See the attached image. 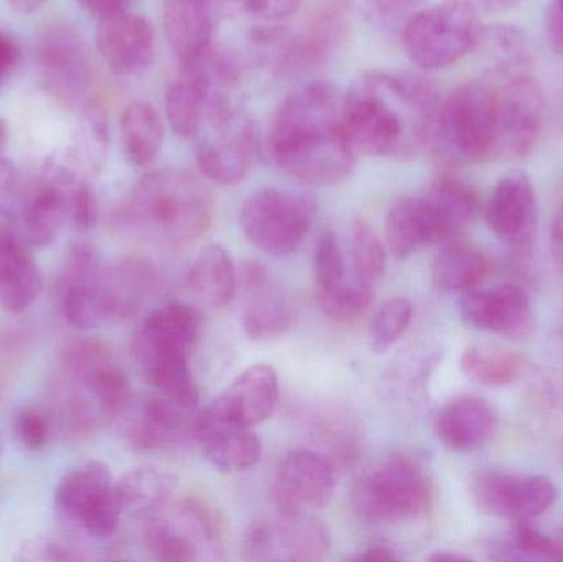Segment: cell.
Returning a JSON list of instances; mask_svg holds the SVG:
<instances>
[{
    "mask_svg": "<svg viewBox=\"0 0 563 562\" xmlns=\"http://www.w3.org/2000/svg\"><path fill=\"white\" fill-rule=\"evenodd\" d=\"M442 96L426 76L366 71L344 92V125L357 154L409 161L430 147Z\"/></svg>",
    "mask_w": 563,
    "mask_h": 562,
    "instance_id": "1",
    "label": "cell"
},
{
    "mask_svg": "<svg viewBox=\"0 0 563 562\" xmlns=\"http://www.w3.org/2000/svg\"><path fill=\"white\" fill-rule=\"evenodd\" d=\"M343 101L344 92L327 81L310 82L287 96L267 129L273 164L310 187L346 180L357 152L344 125Z\"/></svg>",
    "mask_w": 563,
    "mask_h": 562,
    "instance_id": "2",
    "label": "cell"
},
{
    "mask_svg": "<svg viewBox=\"0 0 563 562\" xmlns=\"http://www.w3.org/2000/svg\"><path fill=\"white\" fill-rule=\"evenodd\" d=\"M217 201L203 178L181 168L142 177L119 210L125 231L157 247H181L200 240L214 220Z\"/></svg>",
    "mask_w": 563,
    "mask_h": 562,
    "instance_id": "3",
    "label": "cell"
},
{
    "mask_svg": "<svg viewBox=\"0 0 563 562\" xmlns=\"http://www.w3.org/2000/svg\"><path fill=\"white\" fill-rule=\"evenodd\" d=\"M53 399L58 425L89 438L118 421L132 399L131 383L106 343L75 340L63 350Z\"/></svg>",
    "mask_w": 563,
    "mask_h": 562,
    "instance_id": "4",
    "label": "cell"
},
{
    "mask_svg": "<svg viewBox=\"0 0 563 562\" xmlns=\"http://www.w3.org/2000/svg\"><path fill=\"white\" fill-rule=\"evenodd\" d=\"M201 330L203 316L197 307L170 302L145 317L134 339L135 360L152 388L190 408H198L200 396L188 356Z\"/></svg>",
    "mask_w": 563,
    "mask_h": 562,
    "instance_id": "5",
    "label": "cell"
},
{
    "mask_svg": "<svg viewBox=\"0 0 563 562\" xmlns=\"http://www.w3.org/2000/svg\"><path fill=\"white\" fill-rule=\"evenodd\" d=\"M148 557L162 562L220 560L227 548L223 514L207 498L174 495L167 504L142 518Z\"/></svg>",
    "mask_w": 563,
    "mask_h": 562,
    "instance_id": "6",
    "label": "cell"
},
{
    "mask_svg": "<svg viewBox=\"0 0 563 562\" xmlns=\"http://www.w3.org/2000/svg\"><path fill=\"white\" fill-rule=\"evenodd\" d=\"M432 147L449 165L476 164L495 155L496 91L463 82L440 106Z\"/></svg>",
    "mask_w": 563,
    "mask_h": 562,
    "instance_id": "7",
    "label": "cell"
},
{
    "mask_svg": "<svg viewBox=\"0 0 563 562\" xmlns=\"http://www.w3.org/2000/svg\"><path fill=\"white\" fill-rule=\"evenodd\" d=\"M435 498L426 469L406 455H394L364 475L353 488L354 511L367 524H399L429 514Z\"/></svg>",
    "mask_w": 563,
    "mask_h": 562,
    "instance_id": "8",
    "label": "cell"
},
{
    "mask_svg": "<svg viewBox=\"0 0 563 562\" xmlns=\"http://www.w3.org/2000/svg\"><path fill=\"white\" fill-rule=\"evenodd\" d=\"M482 32L478 10L470 0H443L410 16L402 26V45L413 65L433 71L475 49Z\"/></svg>",
    "mask_w": 563,
    "mask_h": 562,
    "instance_id": "9",
    "label": "cell"
},
{
    "mask_svg": "<svg viewBox=\"0 0 563 562\" xmlns=\"http://www.w3.org/2000/svg\"><path fill=\"white\" fill-rule=\"evenodd\" d=\"M195 139L198 168L214 184H240L250 174L260 152L256 121L228 98L208 111Z\"/></svg>",
    "mask_w": 563,
    "mask_h": 562,
    "instance_id": "10",
    "label": "cell"
},
{
    "mask_svg": "<svg viewBox=\"0 0 563 562\" xmlns=\"http://www.w3.org/2000/svg\"><path fill=\"white\" fill-rule=\"evenodd\" d=\"M53 502L66 524L92 540L114 537L124 515L118 481L101 461H88L66 472Z\"/></svg>",
    "mask_w": 563,
    "mask_h": 562,
    "instance_id": "11",
    "label": "cell"
},
{
    "mask_svg": "<svg viewBox=\"0 0 563 562\" xmlns=\"http://www.w3.org/2000/svg\"><path fill=\"white\" fill-rule=\"evenodd\" d=\"M314 211L317 201L310 195L263 188L241 208V228L257 250L285 257L303 243Z\"/></svg>",
    "mask_w": 563,
    "mask_h": 562,
    "instance_id": "12",
    "label": "cell"
},
{
    "mask_svg": "<svg viewBox=\"0 0 563 562\" xmlns=\"http://www.w3.org/2000/svg\"><path fill=\"white\" fill-rule=\"evenodd\" d=\"M236 79L233 63L213 48L181 63L177 79L165 95V112L172 131L180 137H195L208 111L221 99Z\"/></svg>",
    "mask_w": 563,
    "mask_h": 562,
    "instance_id": "13",
    "label": "cell"
},
{
    "mask_svg": "<svg viewBox=\"0 0 563 562\" xmlns=\"http://www.w3.org/2000/svg\"><path fill=\"white\" fill-rule=\"evenodd\" d=\"M85 178L65 162L53 161L25 190L19 185L10 218L30 246H49L71 223L73 191Z\"/></svg>",
    "mask_w": 563,
    "mask_h": 562,
    "instance_id": "14",
    "label": "cell"
},
{
    "mask_svg": "<svg viewBox=\"0 0 563 562\" xmlns=\"http://www.w3.org/2000/svg\"><path fill=\"white\" fill-rule=\"evenodd\" d=\"M56 307L75 329L91 330L112 322L108 264L92 244H73L63 260L55 287Z\"/></svg>",
    "mask_w": 563,
    "mask_h": 562,
    "instance_id": "15",
    "label": "cell"
},
{
    "mask_svg": "<svg viewBox=\"0 0 563 562\" xmlns=\"http://www.w3.org/2000/svg\"><path fill=\"white\" fill-rule=\"evenodd\" d=\"M36 65L46 89L63 104L86 101L92 82L88 45L81 32L65 20L40 29L35 42Z\"/></svg>",
    "mask_w": 563,
    "mask_h": 562,
    "instance_id": "16",
    "label": "cell"
},
{
    "mask_svg": "<svg viewBox=\"0 0 563 562\" xmlns=\"http://www.w3.org/2000/svg\"><path fill=\"white\" fill-rule=\"evenodd\" d=\"M470 494L483 514L519 524L541 517L559 497L558 487L551 478L496 471L473 475Z\"/></svg>",
    "mask_w": 563,
    "mask_h": 562,
    "instance_id": "17",
    "label": "cell"
},
{
    "mask_svg": "<svg viewBox=\"0 0 563 562\" xmlns=\"http://www.w3.org/2000/svg\"><path fill=\"white\" fill-rule=\"evenodd\" d=\"M545 118V99L538 82L528 76H516L501 91H496L495 155L521 161L529 157Z\"/></svg>",
    "mask_w": 563,
    "mask_h": 562,
    "instance_id": "18",
    "label": "cell"
},
{
    "mask_svg": "<svg viewBox=\"0 0 563 562\" xmlns=\"http://www.w3.org/2000/svg\"><path fill=\"white\" fill-rule=\"evenodd\" d=\"M195 412L155 392L132 398L118 421L125 442L135 451L164 452L177 448L190 432L195 438Z\"/></svg>",
    "mask_w": 563,
    "mask_h": 562,
    "instance_id": "19",
    "label": "cell"
},
{
    "mask_svg": "<svg viewBox=\"0 0 563 562\" xmlns=\"http://www.w3.org/2000/svg\"><path fill=\"white\" fill-rule=\"evenodd\" d=\"M336 492V469L314 451L285 455L274 478L273 494L279 510L313 511L327 507Z\"/></svg>",
    "mask_w": 563,
    "mask_h": 562,
    "instance_id": "20",
    "label": "cell"
},
{
    "mask_svg": "<svg viewBox=\"0 0 563 562\" xmlns=\"http://www.w3.org/2000/svg\"><path fill=\"white\" fill-rule=\"evenodd\" d=\"M459 306L468 326L505 339H529L538 326L531 300L518 286L470 289L463 293Z\"/></svg>",
    "mask_w": 563,
    "mask_h": 562,
    "instance_id": "21",
    "label": "cell"
},
{
    "mask_svg": "<svg viewBox=\"0 0 563 562\" xmlns=\"http://www.w3.org/2000/svg\"><path fill=\"white\" fill-rule=\"evenodd\" d=\"M493 233L518 253H528L538 230V198L526 172L511 170L496 184L486 208Z\"/></svg>",
    "mask_w": 563,
    "mask_h": 562,
    "instance_id": "22",
    "label": "cell"
},
{
    "mask_svg": "<svg viewBox=\"0 0 563 562\" xmlns=\"http://www.w3.org/2000/svg\"><path fill=\"white\" fill-rule=\"evenodd\" d=\"M231 0H164L162 23L178 63H187L213 48L214 33Z\"/></svg>",
    "mask_w": 563,
    "mask_h": 562,
    "instance_id": "23",
    "label": "cell"
},
{
    "mask_svg": "<svg viewBox=\"0 0 563 562\" xmlns=\"http://www.w3.org/2000/svg\"><path fill=\"white\" fill-rule=\"evenodd\" d=\"M96 48L114 75H139L154 58V26L131 10L106 16L96 30Z\"/></svg>",
    "mask_w": 563,
    "mask_h": 562,
    "instance_id": "24",
    "label": "cell"
},
{
    "mask_svg": "<svg viewBox=\"0 0 563 562\" xmlns=\"http://www.w3.org/2000/svg\"><path fill=\"white\" fill-rule=\"evenodd\" d=\"M350 7V0H318L303 32H288L290 73L317 68L336 52L347 33Z\"/></svg>",
    "mask_w": 563,
    "mask_h": 562,
    "instance_id": "25",
    "label": "cell"
},
{
    "mask_svg": "<svg viewBox=\"0 0 563 562\" xmlns=\"http://www.w3.org/2000/svg\"><path fill=\"white\" fill-rule=\"evenodd\" d=\"M42 293V273L9 214H0V307L22 313Z\"/></svg>",
    "mask_w": 563,
    "mask_h": 562,
    "instance_id": "26",
    "label": "cell"
},
{
    "mask_svg": "<svg viewBox=\"0 0 563 562\" xmlns=\"http://www.w3.org/2000/svg\"><path fill=\"white\" fill-rule=\"evenodd\" d=\"M244 299V332L253 340H273L284 335L291 326L288 300L269 271L260 263H246L241 273Z\"/></svg>",
    "mask_w": 563,
    "mask_h": 562,
    "instance_id": "27",
    "label": "cell"
},
{
    "mask_svg": "<svg viewBox=\"0 0 563 562\" xmlns=\"http://www.w3.org/2000/svg\"><path fill=\"white\" fill-rule=\"evenodd\" d=\"M195 439L205 458L223 472L247 471L263 454V444L253 428L223 418L211 406L197 419Z\"/></svg>",
    "mask_w": 563,
    "mask_h": 562,
    "instance_id": "28",
    "label": "cell"
},
{
    "mask_svg": "<svg viewBox=\"0 0 563 562\" xmlns=\"http://www.w3.org/2000/svg\"><path fill=\"white\" fill-rule=\"evenodd\" d=\"M416 197L433 246L452 243L478 211L475 191L456 178H439Z\"/></svg>",
    "mask_w": 563,
    "mask_h": 562,
    "instance_id": "29",
    "label": "cell"
},
{
    "mask_svg": "<svg viewBox=\"0 0 563 562\" xmlns=\"http://www.w3.org/2000/svg\"><path fill=\"white\" fill-rule=\"evenodd\" d=\"M266 524V561H320L330 550V533L311 511L279 510Z\"/></svg>",
    "mask_w": 563,
    "mask_h": 562,
    "instance_id": "30",
    "label": "cell"
},
{
    "mask_svg": "<svg viewBox=\"0 0 563 562\" xmlns=\"http://www.w3.org/2000/svg\"><path fill=\"white\" fill-rule=\"evenodd\" d=\"M279 403V378L273 366L257 363L241 373L211 408L238 425L254 428L267 421Z\"/></svg>",
    "mask_w": 563,
    "mask_h": 562,
    "instance_id": "31",
    "label": "cell"
},
{
    "mask_svg": "<svg viewBox=\"0 0 563 562\" xmlns=\"http://www.w3.org/2000/svg\"><path fill=\"white\" fill-rule=\"evenodd\" d=\"M496 412L488 401L466 396L449 403L437 415V438L456 452H473L488 444L495 434Z\"/></svg>",
    "mask_w": 563,
    "mask_h": 562,
    "instance_id": "32",
    "label": "cell"
},
{
    "mask_svg": "<svg viewBox=\"0 0 563 562\" xmlns=\"http://www.w3.org/2000/svg\"><path fill=\"white\" fill-rule=\"evenodd\" d=\"M191 289L208 306H228L234 299L240 286L233 257L220 244L203 247L190 267Z\"/></svg>",
    "mask_w": 563,
    "mask_h": 562,
    "instance_id": "33",
    "label": "cell"
},
{
    "mask_svg": "<svg viewBox=\"0 0 563 562\" xmlns=\"http://www.w3.org/2000/svg\"><path fill=\"white\" fill-rule=\"evenodd\" d=\"M121 137L129 162L135 167H151L164 144V124L157 109L144 101L129 104L121 115Z\"/></svg>",
    "mask_w": 563,
    "mask_h": 562,
    "instance_id": "34",
    "label": "cell"
},
{
    "mask_svg": "<svg viewBox=\"0 0 563 562\" xmlns=\"http://www.w3.org/2000/svg\"><path fill=\"white\" fill-rule=\"evenodd\" d=\"M118 491L124 514L135 515L142 520L177 494L178 481L161 469L142 465L119 478Z\"/></svg>",
    "mask_w": 563,
    "mask_h": 562,
    "instance_id": "35",
    "label": "cell"
},
{
    "mask_svg": "<svg viewBox=\"0 0 563 562\" xmlns=\"http://www.w3.org/2000/svg\"><path fill=\"white\" fill-rule=\"evenodd\" d=\"M488 274V261L482 251L468 244H446L432 266V279L443 293L475 289Z\"/></svg>",
    "mask_w": 563,
    "mask_h": 562,
    "instance_id": "36",
    "label": "cell"
},
{
    "mask_svg": "<svg viewBox=\"0 0 563 562\" xmlns=\"http://www.w3.org/2000/svg\"><path fill=\"white\" fill-rule=\"evenodd\" d=\"M386 243L397 260H407L432 246L416 195L399 198L390 208L386 220Z\"/></svg>",
    "mask_w": 563,
    "mask_h": 562,
    "instance_id": "37",
    "label": "cell"
},
{
    "mask_svg": "<svg viewBox=\"0 0 563 562\" xmlns=\"http://www.w3.org/2000/svg\"><path fill=\"white\" fill-rule=\"evenodd\" d=\"M479 48L492 59L496 71H512L528 65L532 58V43L521 26L496 23L483 26Z\"/></svg>",
    "mask_w": 563,
    "mask_h": 562,
    "instance_id": "38",
    "label": "cell"
},
{
    "mask_svg": "<svg viewBox=\"0 0 563 562\" xmlns=\"http://www.w3.org/2000/svg\"><path fill=\"white\" fill-rule=\"evenodd\" d=\"M526 362L512 352H488V350H465L460 368L473 382L483 386H506L515 383L525 372Z\"/></svg>",
    "mask_w": 563,
    "mask_h": 562,
    "instance_id": "39",
    "label": "cell"
},
{
    "mask_svg": "<svg viewBox=\"0 0 563 562\" xmlns=\"http://www.w3.org/2000/svg\"><path fill=\"white\" fill-rule=\"evenodd\" d=\"M351 279L371 286L383 276L386 267V250L369 223L357 218L350 231Z\"/></svg>",
    "mask_w": 563,
    "mask_h": 562,
    "instance_id": "40",
    "label": "cell"
},
{
    "mask_svg": "<svg viewBox=\"0 0 563 562\" xmlns=\"http://www.w3.org/2000/svg\"><path fill=\"white\" fill-rule=\"evenodd\" d=\"M413 307L409 300L393 299L377 309L371 323V346L376 352H386L409 329Z\"/></svg>",
    "mask_w": 563,
    "mask_h": 562,
    "instance_id": "41",
    "label": "cell"
},
{
    "mask_svg": "<svg viewBox=\"0 0 563 562\" xmlns=\"http://www.w3.org/2000/svg\"><path fill=\"white\" fill-rule=\"evenodd\" d=\"M317 297L321 309L331 320L353 322L369 309L373 302V287L363 286L351 279L338 289Z\"/></svg>",
    "mask_w": 563,
    "mask_h": 562,
    "instance_id": "42",
    "label": "cell"
},
{
    "mask_svg": "<svg viewBox=\"0 0 563 562\" xmlns=\"http://www.w3.org/2000/svg\"><path fill=\"white\" fill-rule=\"evenodd\" d=\"M498 560L563 561V544L532 528L521 527L498 550Z\"/></svg>",
    "mask_w": 563,
    "mask_h": 562,
    "instance_id": "43",
    "label": "cell"
},
{
    "mask_svg": "<svg viewBox=\"0 0 563 562\" xmlns=\"http://www.w3.org/2000/svg\"><path fill=\"white\" fill-rule=\"evenodd\" d=\"M317 296L330 293L346 284V263L333 231H324L318 240L313 254Z\"/></svg>",
    "mask_w": 563,
    "mask_h": 562,
    "instance_id": "44",
    "label": "cell"
},
{
    "mask_svg": "<svg viewBox=\"0 0 563 562\" xmlns=\"http://www.w3.org/2000/svg\"><path fill=\"white\" fill-rule=\"evenodd\" d=\"M13 432L26 451H43L52 441V415L38 406H23L13 418Z\"/></svg>",
    "mask_w": 563,
    "mask_h": 562,
    "instance_id": "45",
    "label": "cell"
},
{
    "mask_svg": "<svg viewBox=\"0 0 563 562\" xmlns=\"http://www.w3.org/2000/svg\"><path fill=\"white\" fill-rule=\"evenodd\" d=\"M423 0H363V10L379 29H402Z\"/></svg>",
    "mask_w": 563,
    "mask_h": 562,
    "instance_id": "46",
    "label": "cell"
},
{
    "mask_svg": "<svg viewBox=\"0 0 563 562\" xmlns=\"http://www.w3.org/2000/svg\"><path fill=\"white\" fill-rule=\"evenodd\" d=\"M23 560L42 561H79L86 560L81 548L71 541L63 540H33L23 547Z\"/></svg>",
    "mask_w": 563,
    "mask_h": 562,
    "instance_id": "47",
    "label": "cell"
},
{
    "mask_svg": "<svg viewBox=\"0 0 563 562\" xmlns=\"http://www.w3.org/2000/svg\"><path fill=\"white\" fill-rule=\"evenodd\" d=\"M98 221V198L88 178L79 181L73 191L71 224L79 231H89Z\"/></svg>",
    "mask_w": 563,
    "mask_h": 562,
    "instance_id": "48",
    "label": "cell"
},
{
    "mask_svg": "<svg viewBox=\"0 0 563 562\" xmlns=\"http://www.w3.org/2000/svg\"><path fill=\"white\" fill-rule=\"evenodd\" d=\"M231 3L257 19L277 22L297 13L303 0H231Z\"/></svg>",
    "mask_w": 563,
    "mask_h": 562,
    "instance_id": "49",
    "label": "cell"
},
{
    "mask_svg": "<svg viewBox=\"0 0 563 562\" xmlns=\"http://www.w3.org/2000/svg\"><path fill=\"white\" fill-rule=\"evenodd\" d=\"M20 63V46L10 33L0 30V88L9 81Z\"/></svg>",
    "mask_w": 563,
    "mask_h": 562,
    "instance_id": "50",
    "label": "cell"
},
{
    "mask_svg": "<svg viewBox=\"0 0 563 562\" xmlns=\"http://www.w3.org/2000/svg\"><path fill=\"white\" fill-rule=\"evenodd\" d=\"M544 26L549 46L559 55H563V7L555 0L545 9Z\"/></svg>",
    "mask_w": 563,
    "mask_h": 562,
    "instance_id": "51",
    "label": "cell"
},
{
    "mask_svg": "<svg viewBox=\"0 0 563 562\" xmlns=\"http://www.w3.org/2000/svg\"><path fill=\"white\" fill-rule=\"evenodd\" d=\"M15 168L5 158H0V214H9V207L15 200L19 190Z\"/></svg>",
    "mask_w": 563,
    "mask_h": 562,
    "instance_id": "52",
    "label": "cell"
},
{
    "mask_svg": "<svg viewBox=\"0 0 563 562\" xmlns=\"http://www.w3.org/2000/svg\"><path fill=\"white\" fill-rule=\"evenodd\" d=\"M86 12L98 16L99 20L106 16L118 15V13L131 10L135 0H76Z\"/></svg>",
    "mask_w": 563,
    "mask_h": 562,
    "instance_id": "53",
    "label": "cell"
},
{
    "mask_svg": "<svg viewBox=\"0 0 563 562\" xmlns=\"http://www.w3.org/2000/svg\"><path fill=\"white\" fill-rule=\"evenodd\" d=\"M551 241L555 257L563 263V205L555 214L554 223H552Z\"/></svg>",
    "mask_w": 563,
    "mask_h": 562,
    "instance_id": "54",
    "label": "cell"
},
{
    "mask_svg": "<svg viewBox=\"0 0 563 562\" xmlns=\"http://www.w3.org/2000/svg\"><path fill=\"white\" fill-rule=\"evenodd\" d=\"M354 561H394L397 560L396 554L389 550V548L384 547H373L369 550L364 551V553L357 554L356 558H353Z\"/></svg>",
    "mask_w": 563,
    "mask_h": 562,
    "instance_id": "55",
    "label": "cell"
},
{
    "mask_svg": "<svg viewBox=\"0 0 563 562\" xmlns=\"http://www.w3.org/2000/svg\"><path fill=\"white\" fill-rule=\"evenodd\" d=\"M521 0H482L485 10L492 13L509 12L515 9Z\"/></svg>",
    "mask_w": 563,
    "mask_h": 562,
    "instance_id": "56",
    "label": "cell"
},
{
    "mask_svg": "<svg viewBox=\"0 0 563 562\" xmlns=\"http://www.w3.org/2000/svg\"><path fill=\"white\" fill-rule=\"evenodd\" d=\"M430 561H470L472 558L456 553H435L429 558Z\"/></svg>",
    "mask_w": 563,
    "mask_h": 562,
    "instance_id": "57",
    "label": "cell"
},
{
    "mask_svg": "<svg viewBox=\"0 0 563 562\" xmlns=\"http://www.w3.org/2000/svg\"><path fill=\"white\" fill-rule=\"evenodd\" d=\"M7 141H9V128H7L5 119L0 118V158L3 157Z\"/></svg>",
    "mask_w": 563,
    "mask_h": 562,
    "instance_id": "58",
    "label": "cell"
},
{
    "mask_svg": "<svg viewBox=\"0 0 563 562\" xmlns=\"http://www.w3.org/2000/svg\"><path fill=\"white\" fill-rule=\"evenodd\" d=\"M3 445H5V442H3V436L2 432H0V459H2L3 455Z\"/></svg>",
    "mask_w": 563,
    "mask_h": 562,
    "instance_id": "59",
    "label": "cell"
},
{
    "mask_svg": "<svg viewBox=\"0 0 563 562\" xmlns=\"http://www.w3.org/2000/svg\"><path fill=\"white\" fill-rule=\"evenodd\" d=\"M555 2L561 3V5L563 7V0H555Z\"/></svg>",
    "mask_w": 563,
    "mask_h": 562,
    "instance_id": "60",
    "label": "cell"
}]
</instances>
